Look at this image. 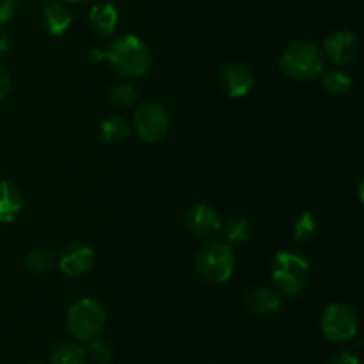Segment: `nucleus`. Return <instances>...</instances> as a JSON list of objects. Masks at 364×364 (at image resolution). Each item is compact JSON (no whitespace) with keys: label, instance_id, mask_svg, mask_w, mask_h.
<instances>
[{"label":"nucleus","instance_id":"obj_1","mask_svg":"<svg viewBox=\"0 0 364 364\" xmlns=\"http://www.w3.org/2000/svg\"><path fill=\"white\" fill-rule=\"evenodd\" d=\"M95 59H107L114 70L127 78H139L149 71L153 64L151 48L137 36H119L105 52H92Z\"/></svg>","mask_w":364,"mask_h":364},{"label":"nucleus","instance_id":"obj_2","mask_svg":"<svg viewBox=\"0 0 364 364\" xmlns=\"http://www.w3.org/2000/svg\"><path fill=\"white\" fill-rule=\"evenodd\" d=\"M279 66L291 80H311L322 75L326 57L322 48L311 41H294L283 50Z\"/></svg>","mask_w":364,"mask_h":364},{"label":"nucleus","instance_id":"obj_3","mask_svg":"<svg viewBox=\"0 0 364 364\" xmlns=\"http://www.w3.org/2000/svg\"><path fill=\"white\" fill-rule=\"evenodd\" d=\"M270 277L281 294L295 297L308 284L309 263L295 252L277 251L270 263Z\"/></svg>","mask_w":364,"mask_h":364},{"label":"nucleus","instance_id":"obj_4","mask_svg":"<svg viewBox=\"0 0 364 364\" xmlns=\"http://www.w3.org/2000/svg\"><path fill=\"white\" fill-rule=\"evenodd\" d=\"M237 265L233 247L228 242H208L196 258L199 276L213 284H223L231 279Z\"/></svg>","mask_w":364,"mask_h":364},{"label":"nucleus","instance_id":"obj_5","mask_svg":"<svg viewBox=\"0 0 364 364\" xmlns=\"http://www.w3.org/2000/svg\"><path fill=\"white\" fill-rule=\"evenodd\" d=\"M107 322L103 306L95 299H80L66 313V327L78 341H91L100 336Z\"/></svg>","mask_w":364,"mask_h":364},{"label":"nucleus","instance_id":"obj_6","mask_svg":"<svg viewBox=\"0 0 364 364\" xmlns=\"http://www.w3.org/2000/svg\"><path fill=\"white\" fill-rule=\"evenodd\" d=\"M322 333L334 343H347L358 336L359 318L354 308L345 302H333L322 313Z\"/></svg>","mask_w":364,"mask_h":364},{"label":"nucleus","instance_id":"obj_7","mask_svg":"<svg viewBox=\"0 0 364 364\" xmlns=\"http://www.w3.org/2000/svg\"><path fill=\"white\" fill-rule=\"evenodd\" d=\"M135 132L144 142H159L169 134L171 117L159 102H146L137 107L134 116Z\"/></svg>","mask_w":364,"mask_h":364},{"label":"nucleus","instance_id":"obj_8","mask_svg":"<svg viewBox=\"0 0 364 364\" xmlns=\"http://www.w3.org/2000/svg\"><path fill=\"white\" fill-rule=\"evenodd\" d=\"M219 80L220 87L230 98H244L255 85L251 70L245 64L237 63V60H230L220 68Z\"/></svg>","mask_w":364,"mask_h":364},{"label":"nucleus","instance_id":"obj_9","mask_svg":"<svg viewBox=\"0 0 364 364\" xmlns=\"http://www.w3.org/2000/svg\"><path fill=\"white\" fill-rule=\"evenodd\" d=\"M323 57L333 64L343 66L355 59L359 52V41L354 32L350 31H334L323 41Z\"/></svg>","mask_w":364,"mask_h":364},{"label":"nucleus","instance_id":"obj_10","mask_svg":"<svg viewBox=\"0 0 364 364\" xmlns=\"http://www.w3.org/2000/svg\"><path fill=\"white\" fill-rule=\"evenodd\" d=\"M185 228L192 237L210 240L223 230V224H220V217L215 208H212L210 205H196L187 213Z\"/></svg>","mask_w":364,"mask_h":364},{"label":"nucleus","instance_id":"obj_11","mask_svg":"<svg viewBox=\"0 0 364 364\" xmlns=\"http://www.w3.org/2000/svg\"><path fill=\"white\" fill-rule=\"evenodd\" d=\"M95 251L87 244H71L60 252L59 269L68 277H80L95 267Z\"/></svg>","mask_w":364,"mask_h":364},{"label":"nucleus","instance_id":"obj_12","mask_svg":"<svg viewBox=\"0 0 364 364\" xmlns=\"http://www.w3.org/2000/svg\"><path fill=\"white\" fill-rule=\"evenodd\" d=\"M245 306L252 315L270 316L279 311L283 301L276 290L258 284V287H252L251 290L245 291Z\"/></svg>","mask_w":364,"mask_h":364},{"label":"nucleus","instance_id":"obj_13","mask_svg":"<svg viewBox=\"0 0 364 364\" xmlns=\"http://www.w3.org/2000/svg\"><path fill=\"white\" fill-rule=\"evenodd\" d=\"M117 23H119V13H117L114 4L100 2L89 11V25L102 38L112 36L116 32Z\"/></svg>","mask_w":364,"mask_h":364},{"label":"nucleus","instance_id":"obj_14","mask_svg":"<svg viewBox=\"0 0 364 364\" xmlns=\"http://www.w3.org/2000/svg\"><path fill=\"white\" fill-rule=\"evenodd\" d=\"M23 198L20 188L7 180H0V223L9 224L20 215Z\"/></svg>","mask_w":364,"mask_h":364},{"label":"nucleus","instance_id":"obj_15","mask_svg":"<svg viewBox=\"0 0 364 364\" xmlns=\"http://www.w3.org/2000/svg\"><path fill=\"white\" fill-rule=\"evenodd\" d=\"M71 21H73V18H71L70 9L64 4L52 2L43 11V25L52 36H63L71 27Z\"/></svg>","mask_w":364,"mask_h":364},{"label":"nucleus","instance_id":"obj_16","mask_svg":"<svg viewBox=\"0 0 364 364\" xmlns=\"http://www.w3.org/2000/svg\"><path fill=\"white\" fill-rule=\"evenodd\" d=\"M100 135L109 144H123L130 137V124H128V121L124 117L110 116L102 121Z\"/></svg>","mask_w":364,"mask_h":364},{"label":"nucleus","instance_id":"obj_17","mask_svg":"<svg viewBox=\"0 0 364 364\" xmlns=\"http://www.w3.org/2000/svg\"><path fill=\"white\" fill-rule=\"evenodd\" d=\"M87 348L80 341H63L52 352V364H85Z\"/></svg>","mask_w":364,"mask_h":364},{"label":"nucleus","instance_id":"obj_18","mask_svg":"<svg viewBox=\"0 0 364 364\" xmlns=\"http://www.w3.org/2000/svg\"><path fill=\"white\" fill-rule=\"evenodd\" d=\"M322 85L329 95L345 96L354 85V78L343 70H329L322 75Z\"/></svg>","mask_w":364,"mask_h":364},{"label":"nucleus","instance_id":"obj_19","mask_svg":"<svg viewBox=\"0 0 364 364\" xmlns=\"http://www.w3.org/2000/svg\"><path fill=\"white\" fill-rule=\"evenodd\" d=\"M139 92L132 84H116L110 87L109 100L116 109H130L137 103Z\"/></svg>","mask_w":364,"mask_h":364},{"label":"nucleus","instance_id":"obj_20","mask_svg":"<svg viewBox=\"0 0 364 364\" xmlns=\"http://www.w3.org/2000/svg\"><path fill=\"white\" fill-rule=\"evenodd\" d=\"M224 235H226L228 242L233 244H244L251 238V224L244 217H233L224 226Z\"/></svg>","mask_w":364,"mask_h":364},{"label":"nucleus","instance_id":"obj_21","mask_svg":"<svg viewBox=\"0 0 364 364\" xmlns=\"http://www.w3.org/2000/svg\"><path fill=\"white\" fill-rule=\"evenodd\" d=\"M25 265L31 272L45 274L52 269L53 256L46 249H32L25 255Z\"/></svg>","mask_w":364,"mask_h":364},{"label":"nucleus","instance_id":"obj_22","mask_svg":"<svg viewBox=\"0 0 364 364\" xmlns=\"http://www.w3.org/2000/svg\"><path fill=\"white\" fill-rule=\"evenodd\" d=\"M87 355H91V359L98 364H109L112 363L114 359V347L109 340L105 338H92L89 341V348H87Z\"/></svg>","mask_w":364,"mask_h":364},{"label":"nucleus","instance_id":"obj_23","mask_svg":"<svg viewBox=\"0 0 364 364\" xmlns=\"http://www.w3.org/2000/svg\"><path fill=\"white\" fill-rule=\"evenodd\" d=\"M294 233L297 240H309L316 233V219L311 212H302L294 224Z\"/></svg>","mask_w":364,"mask_h":364},{"label":"nucleus","instance_id":"obj_24","mask_svg":"<svg viewBox=\"0 0 364 364\" xmlns=\"http://www.w3.org/2000/svg\"><path fill=\"white\" fill-rule=\"evenodd\" d=\"M18 9V0H0V27L9 23Z\"/></svg>","mask_w":364,"mask_h":364},{"label":"nucleus","instance_id":"obj_25","mask_svg":"<svg viewBox=\"0 0 364 364\" xmlns=\"http://www.w3.org/2000/svg\"><path fill=\"white\" fill-rule=\"evenodd\" d=\"M11 91V77L2 66H0V102L6 100V96L9 95Z\"/></svg>","mask_w":364,"mask_h":364},{"label":"nucleus","instance_id":"obj_26","mask_svg":"<svg viewBox=\"0 0 364 364\" xmlns=\"http://www.w3.org/2000/svg\"><path fill=\"white\" fill-rule=\"evenodd\" d=\"M329 364H361V363H359L358 355L350 354V352H340V354H336L333 359H331Z\"/></svg>","mask_w":364,"mask_h":364},{"label":"nucleus","instance_id":"obj_27","mask_svg":"<svg viewBox=\"0 0 364 364\" xmlns=\"http://www.w3.org/2000/svg\"><path fill=\"white\" fill-rule=\"evenodd\" d=\"M9 45H11V36L7 34V32H4V31H0V50H7L9 48Z\"/></svg>","mask_w":364,"mask_h":364},{"label":"nucleus","instance_id":"obj_28","mask_svg":"<svg viewBox=\"0 0 364 364\" xmlns=\"http://www.w3.org/2000/svg\"><path fill=\"white\" fill-rule=\"evenodd\" d=\"M64 2H68V4H77V2H84V0H64Z\"/></svg>","mask_w":364,"mask_h":364},{"label":"nucleus","instance_id":"obj_29","mask_svg":"<svg viewBox=\"0 0 364 364\" xmlns=\"http://www.w3.org/2000/svg\"><path fill=\"white\" fill-rule=\"evenodd\" d=\"M32 364H38V363H32Z\"/></svg>","mask_w":364,"mask_h":364}]
</instances>
